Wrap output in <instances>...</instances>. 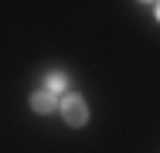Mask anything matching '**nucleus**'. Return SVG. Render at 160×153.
Segmentation results:
<instances>
[{"mask_svg":"<svg viewBox=\"0 0 160 153\" xmlns=\"http://www.w3.org/2000/svg\"><path fill=\"white\" fill-rule=\"evenodd\" d=\"M62 119H65V126H75V129H82V126L89 122V106H85L82 95L65 92V99H62Z\"/></svg>","mask_w":160,"mask_h":153,"instance_id":"f257e3e1","label":"nucleus"},{"mask_svg":"<svg viewBox=\"0 0 160 153\" xmlns=\"http://www.w3.org/2000/svg\"><path fill=\"white\" fill-rule=\"evenodd\" d=\"M31 109L34 112H41V116H48V112H55V95L48 89H38L31 95Z\"/></svg>","mask_w":160,"mask_h":153,"instance_id":"f03ea898","label":"nucleus"},{"mask_svg":"<svg viewBox=\"0 0 160 153\" xmlns=\"http://www.w3.org/2000/svg\"><path fill=\"white\" fill-rule=\"evenodd\" d=\"M44 89L51 92V95H65V92H68V75H65V72H51V75L44 78Z\"/></svg>","mask_w":160,"mask_h":153,"instance_id":"7ed1b4c3","label":"nucleus"},{"mask_svg":"<svg viewBox=\"0 0 160 153\" xmlns=\"http://www.w3.org/2000/svg\"><path fill=\"white\" fill-rule=\"evenodd\" d=\"M157 21H160V0H157Z\"/></svg>","mask_w":160,"mask_h":153,"instance_id":"20e7f679","label":"nucleus"},{"mask_svg":"<svg viewBox=\"0 0 160 153\" xmlns=\"http://www.w3.org/2000/svg\"><path fill=\"white\" fill-rule=\"evenodd\" d=\"M143 3H150V0H143Z\"/></svg>","mask_w":160,"mask_h":153,"instance_id":"39448f33","label":"nucleus"}]
</instances>
